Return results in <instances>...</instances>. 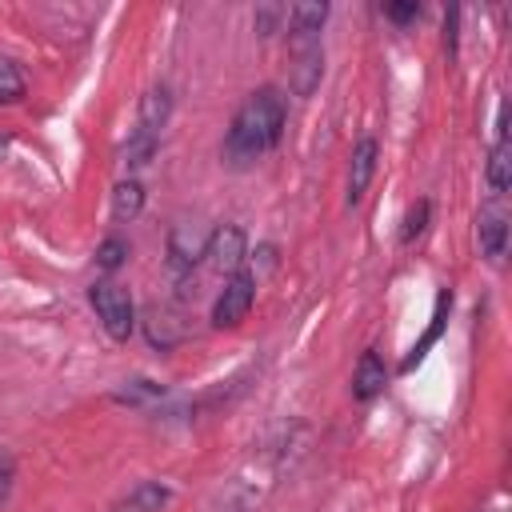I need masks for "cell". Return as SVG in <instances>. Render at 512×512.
Returning a JSON list of instances; mask_svg holds the SVG:
<instances>
[{
	"mask_svg": "<svg viewBox=\"0 0 512 512\" xmlns=\"http://www.w3.org/2000/svg\"><path fill=\"white\" fill-rule=\"evenodd\" d=\"M284 120H288V104H284L280 88L264 84V88L248 92L244 104H240L236 116H232V128H228V140H224V156H228L236 168L260 160L268 148L280 144Z\"/></svg>",
	"mask_w": 512,
	"mask_h": 512,
	"instance_id": "1",
	"label": "cell"
},
{
	"mask_svg": "<svg viewBox=\"0 0 512 512\" xmlns=\"http://www.w3.org/2000/svg\"><path fill=\"white\" fill-rule=\"evenodd\" d=\"M172 116V92L164 84L148 88L144 100H140V116H136V132L124 148V164L128 168H144L152 156H156V144H160V132Z\"/></svg>",
	"mask_w": 512,
	"mask_h": 512,
	"instance_id": "2",
	"label": "cell"
},
{
	"mask_svg": "<svg viewBox=\"0 0 512 512\" xmlns=\"http://www.w3.org/2000/svg\"><path fill=\"white\" fill-rule=\"evenodd\" d=\"M324 72V44L320 32L288 28V84L296 96H312Z\"/></svg>",
	"mask_w": 512,
	"mask_h": 512,
	"instance_id": "3",
	"label": "cell"
},
{
	"mask_svg": "<svg viewBox=\"0 0 512 512\" xmlns=\"http://www.w3.org/2000/svg\"><path fill=\"white\" fill-rule=\"evenodd\" d=\"M88 300H92V308H96V316H100V324H104V332H108L112 340H128V336H132L136 308H132V296H128L120 284L100 280V284H92Z\"/></svg>",
	"mask_w": 512,
	"mask_h": 512,
	"instance_id": "4",
	"label": "cell"
},
{
	"mask_svg": "<svg viewBox=\"0 0 512 512\" xmlns=\"http://www.w3.org/2000/svg\"><path fill=\"white\" fill-rule=\"evenodd\" d=\"M252 300H256V276L240 268L236 276L224 280V288H220V296H216V304H212V324H216V328H236V324L248 316Z\"/></svg>",
	"mask_w": 512,
	"mask_h": 512,
	"instance_id": "5",
	"label": "cell"
},
{
	"mask_svg": "<svg viewBox=\"0 0 512 512\" xmlns=\"http://www.w3.org/2000/svg\"><path fill=\"white\" fill-rule=\"evenodd\" d=\"M204 256L216 272L224 276H236L240 264H244V232L236 224H220L208 232V244H204Z\"/></svg>",
	"mask_w": 512,
	"mask_h": 512,
	"instance_id": "6",
	"label": "cell"
},
{
	"mask_svg": "<svg viewBox=\"0 0 512 512\" xmlns=\"http://www.w3.org/2000/svg\"><path fill=\"white\" fill-rule=\"evenodd\" d=\"M476 236H480L484 256H488V260H500L504 248H508V212H504L500 204L480 208V216H476Z\"/></svg>",
	"mask_w": 512,
	"mask_h": 512,
	"instance_id": "7",
	"label": "cell"
},
{
	"mask_svg": "<svg viewBox=\"0 0 512 512\" xmlns=\"http://www.w3.org/2000/svg\"><path fill=\"white\" fill-rule=\"evenodd\" d=\"M376 140L364 136L356 148H352V164H348V204H360V196L368 192V180L376 172Z\"/></svg>",
	"mask_w": 512,
	"mask_h": 512,
	"instance_id": "8",
	"label": "cell"
},
{
	"mask_svg": "<svg viewBox=\"0 0 512 512\" xmlns=\"http://www.w3.org/2000/svg\"><path fill=\"white\" fill-rule=\"evenodd\" d=\"M496 148L488 156V184L492 192H504L512 184V152H508V108H500V124H496Z\"/></svg>",
	"mask_w": 512,
	"mask_h": 512,
	"instance_id": "9",
	"label": "cell"
},
{
	"mask_svg": "<svg viewBox=\"0 0 512 512\" xmlns=\"http://www.w3.org/2000/svg\"><path fill=\"white\" fill-rule=\"evenodd\" d=\"M384 384H388L384 360L376 352H364L360 364H356V372H352V396L356 400H372L376 392H384Z\"/></svg>",
	"mask_w": 512,
	"mask_h": 512,
	"instance_id": "10",
	"label": "cell"
},
{
	"mask_svg": "<svg viewBox=\"0 0 512 512\" xmlns=\"http://www.w3.org/2000/svg\"><path fill=\"white\" fill-rule=\"evenodd\" d=\"M168 484H160V480H144V484H136L112 512H160L164 504H168Z\"/></svg>",
	"mask_w": 512,
	"mask_h": 512,
	"instance_id": "11",
	"label": "cell"
},
{
	"mask_svg": "<svg viewBox=\"0 0 512 512\" xmlns=\"http://www.w3.org/2000/svg\"><path fill=\"white\" fill-rule=\"evenodd\" d=\"M140 208H144V188H140V180H120L116 188H112V220H136L140 216Z\"/></svg>",
	"mask_w": 512,
	"mask_h": 512,
	"instance_id": "12",
	"label": "cell"
},
{
	"mask_svg": "<svg viewBox=\"0 0 512 512\" xmlns=\"http://www.w3.org/2000/svg\"><path fill=\"white\" fill-rule=\"evenodd\" d=\"M324 20H328V4H292V8H288V28L320 32Z\"/></svg>",
	"mask_w": 512,
	"mask_h": 512,
	"instance_id": "13",
	"label": "cell"
},
{
	"mask_svg": "<svg viewBox=\"0 0 512 512\" xmlns=\"http://www.w3.org/2000/svg\"><path fill=\"white\" fill-rule=\"evenodd\" d=\"M448 304H452V296H448V292H440V300H436V316H432V324H428V332H424V340H420V344L412 348V356L404 360V368H412V364H416V360H420V356L428 352V344H432V340L440 336V328H444V312H448Z\"/></svg>",
	"mask_w": 512,
	"mask_h": 512,
	"instance_id": "14",
	"label": "cell"
},
{
	"mask_svg": "<svg viewBox=\"0 0 512 512\" xmlns=\"http://www.w3.org/2000/svg\"><path fill=\"white\" fill-rule=\"evenodd\" d=\"M24 96V76H20V68L8 60V56H0V104H12V100H20Z\"/></svg>",
	"mask_w": 512,
	"mask_h": 512,
	"instance_id": "15",
	"label": "cell"
},
{
	"mask_svg": "<svg viewBox=\"0 0 512 512\" xmlns=\"http://www.w3.org/2000/svg\"><path fill=\"white\" fill-rule=\"evenodd\" d=\"M124 256H128V244H124L120 236H108V240L96 248V264H100L104 272H116V268L124 264Z\"/></svg>",
	"mask_w": 512,
	"mask_h": 512,
	"instance_id": "16",
	"label": "cell"
},
{
	"mask_svg": "<svg viewBox=\"0 0 512 512\" xmlns=\"http://www.w3.org/2000/svg\"><path fill=\"white\" fill-rule=\"evenodd\" d=\"M428 228V200H416L412 208H408V216H404V228H400V240L404 244H412L420 232Z\"/></svg>",
	"mask_w": 512,
	"mask_h": 512,
	"instance_id": "17",
	"label": "cell"
},
{
	"mask_svg": "<svg viewBox=\"0 0 512 512\" xmlns=\"http://www.w3.org/2000/svg\"><path fill=\"white\" fill-rule=\"evenodd\" d=\"M12 480H16V464H12V456L0 448V508H4V500H8V492H12Z\"/></svg>",
	"mask_w": 512,
	"mask_h": 512,
	"instance_id": "18",
	"label": "cell"
},
{
	"mask_svg": "<svg viewBox=\"0 0 512 512\" xmlns=\"http://www.w3.org/2000/svg\"><path fill=\"white\" fill-rule=\"evenodd\" d=\"M388 16L404 24V20H412V16H420V4H392V8H388Z\"/></svg>",
	"mask_w": 512,
	"mask_h": 512,
	"instance_id": "19",
	"label": "cell"
}]
</instances>
